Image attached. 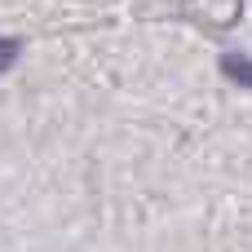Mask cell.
<instances>
[{
  "mask_svg": "<svg viewBox=\"0 0 252 252\" xmlns=\"http://www.w3.org/2000/svg\"><path fill=\"white\" fill-rule=\"evenodd\" d=\"M221 71H226L239 89H248V84H252V62L244 58V53H226V58H221Z\"/></svg>",
  "mask_w": 252,
  "mask_h": 252,
  "instance_id": "1",
  "label": "cell"
},
{
  "mask_svg": "<svg viewBox=\"0 0 252 252\" xmlns=\"http://www.w3.org/2000/svg\"><path fill=\"white\" fill-rule=\"evenodd\" d=\"M18 53H22V44H18L13 35H0V75H4V71L18 62Z\"/></svg>",
  "mask_w": 252,
  "mask_h": 252,
  "instance_id": "2",
  "label": "cell"
}]
</instances>
